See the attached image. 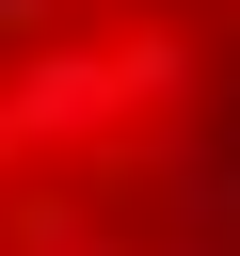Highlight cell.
<instances>
[{
	"label": "cell",
	"instance_id": "cell-5",
	"mask_svg": "<svg viewBox=\"0 0 240 256\" xmlns=\"http://www.w3.org/2000/svg\"><path fill=\"white\" fill-rule=\"evenodd\" d=\"M224 224H240V128H224Z\"/></svg>",
	"mask_w": 240,
	"mask_h": 256
},
{
	"label": "cell",
	"instance_id": "cell-6",
	"mask_svg": "<svg viewBox=\"0 0 240 256\" xmlns=\"http://www.w3.org/2000/svg\"><path fill=\"white\" fill-rule=\"evenodd\" d=\"M0 176H16V144H0Z\"/></svg>",
	"mask_w": 240,
	"mask_h": 256
},
{
	"label": "cell",
	"instance_id": "cell-3",
	"mask_svg": "<svg viewBox=\"0 0 240 256\" xmlns=\"http://www.w3.org/2000/svg\"><path fill=\"white\" fill-rule=\"evenodd\" d=\"M32 32H64V0H0V48H32Z\"/></svg>",
	"mask_w": 240,
	"mask_h": 256
},
{
	"label": "cell",
	"instance_id": "cell-1",
	"mask_svg": "<svg viewBox=\"0 0 240 256\" xmlns=\"http://www.w3.org/2000/svg\"><path fill=\"white\" fill-rule=\"evenodd\" d=\"M0 144H16V176H64V160H96V144H112V80H96V48H80V32L0 48Z\"/></svg>",
	"mask_w": 240,
	"mask_h": 256
},
{
	"label": "cell",
	"instance_id": "cell-4",
	"mask_svg": "<svg viewBox=\"0 0 240 256\" xmlns=\"http://www.w3.org/2000/svg\"><path fill=\"white\" fill-rule=\"evenodd\" d=\"M80 256H144V224H96V240H80Z\"/></svg>",
	"mask_w": 240,
	"mask_h": 256
},
{
	"label": "cell",
	"instance_id": "cell-2",
	"mask_svg": "<svg viewBox=\"0 0 240 256\" xmlns=\"http://www.w3.org/2000/svg\"><path fill=\"white\" fill-rule=\"evenodd\" d=\"M96 80H112V128H192V112H208V48H192L176 16H128V32L96 48Z\"/></svg>",
	"mask_w": 240,
	"mask_h": 256
}]
</instances>
